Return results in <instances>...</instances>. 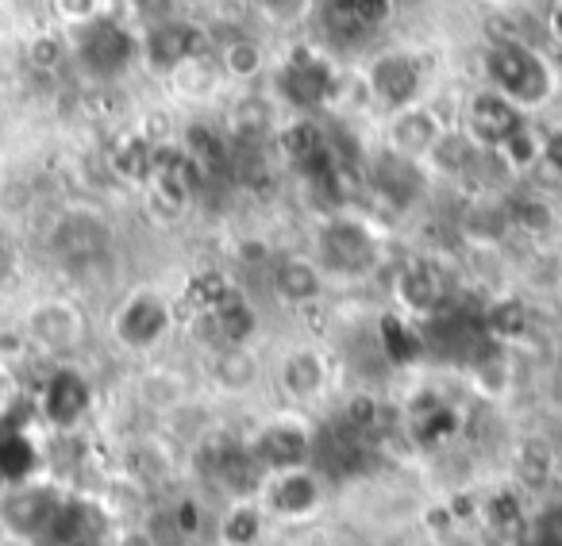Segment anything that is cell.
Returning a JSON list of instances; mask_svg holds the SVG:
<instances>
[{
	"instance_id": "cell-43",
	"label": "cell",
	"mask_w": 562,
	"mask_h": 546,
	"mask_svg": "<svg viewBox=\"0 0 562 546\" xmlns=\"http://www.w3.org/2000/svg\"><path fill=\"white\" fill-rule=\"evenodd\" d=\"M0 523H4V515H0Z\"/></svg>"
},
{
	"instance_id": "cell-15",
	"label": "cell",
	"mask_w": 562,
	"mask_h": 546,
	"mask_svg": "<svg viewBox=\"0 0 562 546\" xmlns=\"http://www.w3.org/2000/svg\"><path fill=\"white\" fill-rule=\"evenodd\" d=\"M447 132H451V127L443 124L436 104L420 101V104H408V109H397L385 116L382 147L401 158H413V162H428L431 150L439 147V139H443Z\"/></svg>"
},
{
	"instance_id": "cell-10",
	"label": "cell",
	"mask_w": 562,
	"mask_h": 546,
	"mask_svg": "<svg viewBox=\"0 0 562 546\" xmlns=\"http://www.w3.org/2000/svg\"><path fill=\"white\" fill-rule=\"evenodd\" d=\"M32 351L47 354V359H66L74 354L89 335V320L78 308V300L70 297H43L20 320Z\"/></svg>"
},
{
	"instance_id": "cell-34",
	"label": "cell",
	"mask_w": 562,
	"mask_h": 546,
	"mask_svg": "<svg viewBox=\"0 0 562 546\" xmlns=\"http://www.w3.org/2000/svg\"><path fill=\"white\" fill-rule=\"evenodd\" d=\"M513 224L531 235H539L554 224V212H551V204H543L539 196H524V201L513 204Z\"/></svg>"
},
{
	"instance_id": "cell-21",
	"label": "cell",
	"mask_w": 562,
	"mask_h": 546,
	"mask_svg": "<svg viewBox=\"0 0 562 546\" xmlns=\"http://www.w3.org/2000/svg\"><path fill=\"white\" fill-rule=\"evenodd\" d=\"M201 320L212 328V339H216L212 346H250V339H255V331H258L255 305H250L239 289L227 293V297L220 300L212 312H204Z\"/></svg>"
},
{
	"instance_id": "cell-36",
	"label": "cell",
	"mask_w": 562,
	"mask_h": 546,
	"mask_svg": "<svg viewBox=\"0 0 562 546\" xmlns=\"http://www.w3.org/2000/svg\"><path fill=\"white\" fill-rule=\"evenodd\" d=\"M20 400H24V393H20L16 374H12L9 362H0V416L12 412V408H16Z\"/></svg>"
},
{
	"instance_id": "cell-35",
	"label": "cell",
	"mask_w": 562,
	"mask_h": 546,
	"mask_svg": "<svg viewBox=\"0 0 562 546\" xmlns=\"http://www.w3.org/2000/svg\"><path fill=\"white\" fill-rule=\"evenodd\" d=\"M20 277V242L9 227L0 224V289H9Z\"/></svg>"
},
{
	"instance_id": "cell-7",
	"label": "cell",
	"mask_w": 562,
	"mask_h": 546,
	"mask_svg": "<svg viewBox=\"0 0 562 546\" xmlns=\"http://www.w3.org/2000/svg\"><path fill=\"white\" fill-rule=\"evenodd\" d=\"M47 250L66 270H89L112 250V227L89 204H70V208H63L50 219Z\"/></svg>"
},
{
	"instance_id": "cell-17",
	"label": "cell",
	"mask_w": 562,
	"mask_h": 546,
	"mask_svg": "<svg viewBox=\"0 0 562 546\" xmlns=\"http://www.w3.org/2000/svg\"><path fill=\"white\" fill-rule=\"evenodd\" d=\"M328 273L313 254H278L270 262V293L281 308H313L328 297Z\"/></svg>"
},
{
	"instance_id": "cell-2",
	"label": "cell",
	"mask_w": 562,
	"mask_h": 546,
	"mask_svg": "<svg viewBox=\"0 0 562 546\" xmlns=\"http://www.w3.org/2000/svg\"><path fill=\"white\" fill-rule=\"evenodd\" d=\"M482 73L485 86L505 96L508 104H516L524 116L547 109L559 96V73H554L551 58L516 35H501V39L485 43Z\"/></svg>"
},
{
	"instance_id": "cell-5",
	"label": "cell",
	"mask_w": 562,
	"mask_h": 546,
	"mask_svg": "<svg viewBox=\"0 0 562 546\" xmlns=\"http://www.w3.org/2000/svg\"><path fill=\"white\" fill-rule=\"evenodd\" d=\"M173 323H178L173 300L166 297L162 289L139 285V289H132L116 305V312H112V320H109V331H112V339H116L120 351L155 354L158 346L170 339Z\"/></svg>"
},
{
	"instance_id": "cell-24",
	"label": "cell",
	"mask_w": 562,
	"mask_h": 546,
	"mask_svg": "<svg viewBox=\"0 0 562 546\" xmlns=\"http://www.w3.org/2000/svg\"><path fill=\"white\" fill-rule=\"evenodd\" d=\"M378 351H382L393 366H413L416 359H424L428 343H424L416 320H408L405 312H390L378 323Z\"/></svg>"
},
{
	"instance_id": "cell-39",
	"label": "cell",
	"mask_w": 562,
	"mask_h": 546,
	"mask_svg": "<svg viewBox=\"0 0 562 546\" xmlns=\"http://www.w3.org/2000/svg\"><path fill=\"white\" fill-rule=\"evenodd\" d=\"M173 515H178L173 523H178L181 535H196V531L204 527V515H201V504H196V500H181Z\"/></svg>"
},
{
	"instance_id": "cell-32",
	"label": "cell",
	"mask_w": 562,
	"mask_h": 546,
	"mask_svg": "<svg viewBox=\"0 0 562 546\" xmlns=\"http://www.w3.org/2000/svg\"><path fill=\"white\" fill-rule=\"evenodd\" d=\"M355 24H359L362 39L378 35L393 16H397V0H351Z\"/></svg>"
},
{
	"instance_id": "cell-40",
	"label": "cell",
	"mask_w": 562,
	"mask_h": 546,
	"mask_svg": "<svg viewBox=\"0 0 562 546\" xmlns=\"http://www.w3.org/2000/svg\"><path fill=\"white\" fill-rule=\"evenodd\" d=\"M482 4H490L493 12H520L528 0H482Z\"/></svg>"
},
{
	"instance_id": "cell-14",
	"label": "cell",
	"mask_w": 562,
	"mask_h": 546,
	"mask_svg": "<svg viewBox=\"0 0 562 546\" xmlns=\"http://www.w3.org/2000/svg\"><path fill=\"white\" fill-rule=\"evenodd\" d=\"M35 412H40V423H47V428H78L93 412V385L78 366H55L47 382H43L40 397H35Z\"/></svg>"
},
{
	"instance_id": "cell-9",
	"label": "cell",
	"mask_w": 562,
	"mask_h": 546,
	"mask_svg": "<svg viewBox=\"0 0 562 546\" xmlns=\"http://www.w3.org/2000/svg\"><path fill=\"white\" fill-rule=\"evenodd\" d=\"M367 93L378 109H385V116L408 104L424 101V86H428V66L420 62V55L408 47H385L362 70Z\"/></svg>"
},
{
	"instance_id": "cell-13",
	"label": "cell",
	"mask_w": 562,
	"mask_h": 546,
	"mask_svg": "<svg viewBox=\"0 0 562 546\" xmlns=\"http://www.w3.org/2000/svg\"><path fill=\"white\" fill-rule=\"evenodd\" d=\"M524 124H528V116H524L516 104H508L501 93H493L490 86H482L467 96V104H462L459 127L467 132V139L474 143V147L501 150Z\"/></svg>"
},
{
	"instance_id": "cell-27",
	"label": "cell",
	"mask_w": 562,
	"mask_h": 546,
	"mask_svg": "<svg viewBox=\"0 0 562 546\" xmlns=\"http://www.w3.org/2000/svg\"><path fill=\"white\" fill-rule=\"evenodd\" d=\"M485 335L493 343H513V339L528 335V308L516 297H501L485 308Z\"/></svg>"
},
{
	"instance_id": "cell-20",
	"label": "cell",
	"mask_w": 562,
	"mask_h": 546,
	"mask_svg": "<svg viewBox=\"0 0 562 546\" xmlns=\"http://www.w3.org/2000/svg\"><path fill=\"white\" fill-rule=\"evenodd\" d=\"M447 300V282L439 273L436 262H408L405 270L397 273V305L408 320H428L443 308Z\"/></svg>"
},
{
	"instance_id": "cell-11",
	"label": "cell",
	"mask_w": 562,
	"mask_h": 546,
	"mask_svg": "<svg viewBox=\"0 0 562 546\" xmlns=\"http://www.w3.org/2000/svg\"><path fill=\"white\" fill-rule=\"evenodd\" d=\"M431 173L424 162H413V158H401L393 150H374L367 162V189L374 193L378 204L393 212H413L416 204L428 196Z\"/></svg>"
},
{
	"instance_id": "cell-33",
	"label": "cell",
	"mask_w": 562,
	"mask_h": 546,
	"mask_svg": "<svg viewBox=\"0 0 562 546\" xmlns=\"http://www.w3.org/2000/svg\"><path fill=\"white\" fill-rule=\"evenodd\" d=\"M313 9L316 0H258V12L278 27H297L301 20H308Z\"/></svg>"
},
{
	"instance_id": "cell-23",
	"label": "cell",
	"mask_w": 562,
	"mask_h": 546,
	"mask_svg": "<svg viewBox=\"0 0 562 546\" xmlns=\"http://www.w3.org/2000/svg\"><path fill=\"white\" fill-rule=\"evenodd\" d=\"M166 81H170L173 93L186 96V101H209V96H216L220 86H224V70H220V62H216V50H196V55H189L181 66H173V70L166 73Z\"/></svg>"
},
{
	"instance_id": "cell-12",
	"label": "cell",
	"mask_w": 562,
	"mask_h": 546,
	"mask_svg": "<svg viewBox=\"0 0 562 546\" xmlns=\"http://www.w3.org/2000/svg\"><path fill=\"white\" fill-rule=\"evenodd\" d=\"M273 385L293 408H308V405H321L331 389V362L321 346L313 343H301L290 346V351L281 354L273 362Z\"/></svg>"
},
{
	"instance_id": "cell-31",
	"label": "cell",
	"mask_w": 562,
	"mask_h": 546,
	"mask_svg": "<svg viewBox=\"0 0 562 546\" xmlns=\"http://www.w3.org/2000/svg\"><path fill=\"white\" fill-rule=\"evenodd\" d=\"M50 12H55V20L66 32H78V27L93 24V20H101L112 9L109 0H50Z\"/></svg>"
},
{
	"instance_id": "cell-16",
	"label": "cell",
	"mask_w": 562,
	"mask_h": 546,
	"mask_svg": "<svg viewBox=\"0 0 562 546\" xmlns=\"http://www.w3.org/2000/svg\"><path fill=\"white\" fill-rule=\"evenodd\" d=\"M196 50H204V32L186 16H158L139 32V62L158 78H166Z\"/></svg>"
},
{
	"instance_id": "cell-22",
	"label": "cell",
	"mask_w": 562,
	"mask_h": 546,
	"mask_svg": "<svg viewBox=\"0 0 562 546\" xmlns=\"http://www.w3.org/2000/svg\"><path fill=\"white\" fill-rule=\"evenodd\" d=\"M216 62H220V70H224V81H239V86H250V81H258L270 70L266 47L247 32H235V35H227V39H220Z\"/></svg>"
},
{
	"instance_id": "cell-26",
	"label": "cell",
	"mask_w": 562,
	"mask_h": 546,
	"mask_svg": "<svg viewBox=\"0 0 562 546\" xmlns=\"http://www.w3.org/2000/svg\"><path fill=\"white\" fill-rule=\"evenodd\" d=\"M408 431H413V439L424 446L443 443V439H451L454 431H459V412H454L447 400L431 397L424 408H413V416H408Z\"/></svg>"
},
{
	"instance_id": "cell-25",
	"label": "cell",
	"mask_w": 562,
	"mask_h": 546,
	"mask_svg": "<svg viewBox=\"0 0 562 546\" xmlns=\"http://www.w3.org/2000/svg\"><path fill=\"white\" fill-rule=\"evenodd\" d=\"M266 512H262V504L258 500H250V497H239V500H232L227 504V512L220 515V523H216V535H220V543L224 546H258L262 543V535H266Z\"/></svg>"
},
{
	"instance_id": "cell-30",
	"label": "cell",
	"mask_w": 562,
	"mask_h": 546,
	"mask_svg": "<svg viewBox=\"0 0 562 546\" xmlns=\"http://www.w3.org/2000/svg\"><path fill=\"white\" fill-rule=\"evenodd\" d=\"M531 546H562V500H547L539 512L528 515Z\"/></svg>"
},
{
	"instance_id": "cell-38",
	"label": "cell",
	"mask_w": 562,
	"mask_h": 546,
	"mask_svg": "<svg viewBox=\"0 0 562 546\" xmlns=\"http://www.w3.org/2000/svg\"><path fill=\"white\" fill-rule=\"evenodd\" d=\"M539 166H547V170L562 178V127H554V132L543 135V155H539Z\"/></svg>"
},
{
	"instance_id": "cell-3",
	"label": "cell",
	"mask_w": 562,
	"mask_h": 546,
	"mask_svg": "<svg viewBox=\"0 0 562 546\" xmlns=\"http://www.w3.org/2000/svg\"><path fill=\"white\" fill-rule=\"evenodd\" d=\"M344 93V73L339 62L321 47H290L285 58L273 66V96L297 116H313V112L328 109Z\"/></svg>"
},
{
	"instance_id": "cell-6",
	"label": "cell",
	"mask_w": 562,
	"mask_h": 546,
	"mask_svg": "<svg viewBox=\"0 0 562 546\" xmlns=\"http://www.w3.org/2000/svg\"><path fill=\"white\" fill-rule=\"evenodd\" d=\"M247 454L258 466V474H278V469L313 466L316 458V431L297 408L278 416H266L247 435Z\"/></svg>"
},
{
	"instance_id": "cell-18",
	"label": "cell",
	"mask_w": 562,
	"mask_h": 546,
	"mask_svg": "<svg viewBox=\"0 0 562 546\" xmlns=\"http://www.w3.org/2000/svg\"><path fill=\"white\" fill-rule=\"evenodd\" d=\"M135 405L150 416H178L193 405V382L186 369L166 366V362H150L135 374L132 382Z\"/></svg>"
},
{
	"instance_id": "cell-28",
	"label": "cell",
	"mask_w": 562,
	"mask_h": 546,
	"mask_svg": "<svg viewBox=\"0 0 562 546\" xmlns=\"http://www.w3.org/2000/svg\"><path fill=\"white\" fill-rule=\"evenodd\" d=\"M112 170L120 178L147 185L150 170H155V143L143 139V135H127V143H120V150L112 155Z\"/></svg>"
},
{
	"instance_id": "cell-29",
	"label": "cell",
	"mask_w": 562,
	"mask_h": 546,
	"mask_svg": "<svg viewBox=\"0 0 562 546\" xmlns=\"http://www.w3.org/2000/svg\"><path fill=\"white\" fill-rule=\"evenodd\" d=\"M24 58H27V66H32L35 73H55V70H63L66 58H70V35H58V32L32 35V43H27Z\"/></svg>"
},
{
	"instance_id": "cell-8",
	"label": "cell",
	"mask_w": 562,
	"mask_h": 546,
	"mask_svg": "<svg viewBox=\"0 0 562 546\" xmlns=\"http://www.w3.org/2000/svg\"><path fill=\"white\" fill-rule=\"evenodd\" d=\"M258 504L270 523H305L328 500V481L316 466H293L258 481Z\"/></svg>"
},
{
	"instance_id": "cell-4",
	"label": "cell",
	"mask_w": 562,
	"mask_h": 546,
	"mask_svg": "<svg viewBox=\"0 0 562 546\" xmlns=\"http://www.w3.org/2000/svg\"><path fill=\"white\" fill-rule=\"evenodd\" d=\"M66 35H70V58H78L81 70L93 73L97 81L120 78L139 62V32L116 12H104L101 20Z\"/></svg>"
},
{
	"instance_id": "cell-41",
	"label": "cell",
	"mask_w": 562,
	"mask_h": 546,
	"mask_svg": "<svg viewBox=\"0 0 562 546\" xmlns=\"http://www.w3.org/2000/svg\"><path fill=\"white\" fill-rule=\"evenodd\" d=\"M124 546H158V543L147 535V531H135V535H127V538H124Z\"/></svg>"
},
{
	"instance_id": "cell-37",
	"label": "cell",
	"mask_w": 562,
	"mask_h": 546,
	"mask_svg": "<svg viewBox=\"0 0 562 546\" xmlns=\"http://www.w3.org/2000/svg\"><path fill=\"white\" fill-rule=\"evenodd\" d=\"M32 351V343H27V335H24V328H12V331H0V362H16V359H24V354Z\"/></svg>"
},
{
	"instance_id": "cell-42",
	"label": "cell",
	"mask_w": 562,
	"mask_h": 546,
	"mask_svg": "<svg viewBox=\"0 0 562 546\" xmlns=\"http://www.w3.org/2000/svg\"><path fill=\"white\" fill-rule=\"evenodd\" d=\"M308 546H339V543H308Z\"/></svg>"
},
{
	"instance_id": "cell-1",
	"label": "cell",
	"mask_w": 562,
	"mask_h": 546,
	"mask_svg": "<svg viewBox=\"0 0 562 546\" xmlns=\"http://www.w3.org/2000/svg\"><path fill=\"white\" fill-rule=\"evenodd\" d=\"M313 258L328 273V282H367L382 270L385 262V239L370 216L355 208L324 212L313 231Z\"/></svg>"
},
{
	"instance_id": "cell-19",
	"label": "cell",
	"mask_w": 562,
	"mask_h": 546,
	"mask_svg": "<svg viewBox=\"0 0 562 546\" xmlns=\"http://www.w3.org/2000/svg\"><path fill=\"white\" fill-rule=\"evenodd\" d=\"M204 374L220 397H247L262 385L266 366L255 346H212Z\"/></svg>"
}]
</instances>
